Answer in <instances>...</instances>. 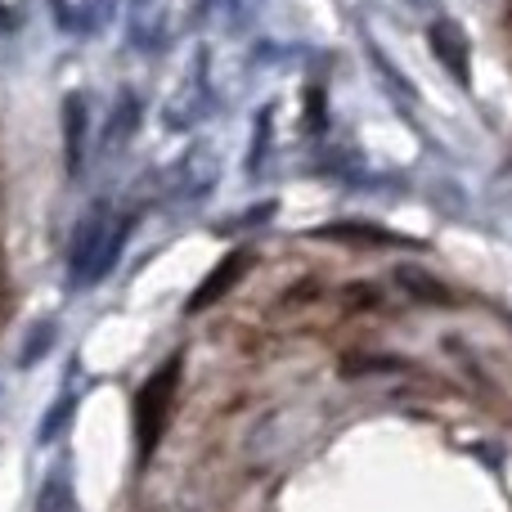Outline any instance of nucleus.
I'll list each match as a JSON object with an SVG mask.
<instances>
[{
  "instance_id": "nucleus-1",
  "label": "nucleus",
  "mask_w": 512,
  "mask_h": 512,
  "mask_svg": "<svg viewBox=\"0 0 512 512\" xmlns=\"http://www.w3.org/2000/svg\"><path fill=\"white\" fill-rule=\"evenodd\" d=\"M176 382H180V360H167L135 396V441H140V459H149L153 445L162 441V427H167L171 400H176Z\"/></svg>"
},
{
  "instance_id": "nucleus-2",
  "label": "nucleus",
  "mask_w": 512,
  "mask_h": 512,
  "mask_svg": "<svg viewBox=\"0 0 512 512\" xmlns=\"http://www.w3.org/2000/svg\"><path fill=\"white\" fill-rule=\"evenodd\" d=\"M243 265H248V256H230V261L216 265L212 279H207L203 288H198L194 297H189V310H203V306H212V301L221 297V292H230V288H234V279L243 274Z\"/></svg>"
},
{
  "instance_id": "nucleus-3",
  "label": "nucleus",
  "mask_w": 512,
  "mask_h": 512,
  "mask_svg": "<svg viewBox=\"0 0 512 512\" xmlns=\"http://www.w3.org/2000/svg\"><path fill=\"white\" fill-rule=\"evenodd\" d=\"M36 508H41V512H81L77 495H72V486H68V477H63V472L41 486V504H36Z\"/></svg>"
},
{
  "instance_id": "nucleus-4",
  "label": "nucleus",
  "mask_w": 512,
  "mask_h": 512,
  "mask_svg": "<svg viewBox=\"0 0 512 512\" xmlns=\"http://www.w3.org/2000/svg\"><path fill=\"white\" fill-rule=\"evenodd\" d=\"M400 283H405L409 292H414V297H432L436 306H450V288H441V283H432L427 279V274H418V270H400Z\"/></svg>"
},
{
  "instance_id": "nucleus-5",
  "label": "nucleus",
  "mask_w": 512,
  "mask_h": 512,
  "mask_svg": "<svg viewBox=\"0 0 512 512\" xmlns=\"http://www.w3.org/2000/svg\"><path fill=\"white\" fill-rule=\"evenodd\" d=\"M68 418H72V400H59V405L45 414V423H41V441H54V436H63Z\"/></svg>"
},
{
  "instance_id": "nucleus-6",
  "label": "nucleus",
  "mask_w": 512,
  "mask_h": 512,
  "mask_svg": "<svg viewBox=\"0 0 512 512\" xmlns=\"http://www.w3.org/2000/svg\"><path fill=\"white\" fill-rule=\"evenodd\" d=\"M45 342H54V328H50V324H41V328L32 333V342H27V351H23V364H36V360H41V355H45Z\"/></svg>"
},
{
  "instance_id": "nucleus-7",
  "label": "nucleus",
  "mask_w": 512,
  "mask_h": 512,
  "mask_svg": "<svg viewBox=\"0 0 512 512\" xmlns=\"http://www.w3.org/2000/svg\"><path fill=\"white\" fill-rule=\"evenodd\" d=\"M378 301V292L373 288H355V292H346V310H364V306H373Z\"/></svg>"
}]
</instances>
